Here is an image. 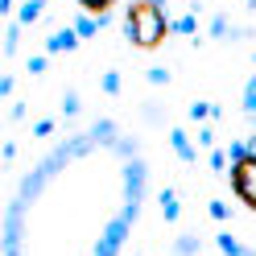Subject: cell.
<instances>
[{"mask_svg":"<svg viewBox=\"0 0 256 256\" xmlns=\"http://www.w3.org/2000/svg\"><path fill=\"white\" fill-rule=\"evenodd\" d=\"M174 34V21L166 17V0H132L124 12V38L136 50H157Z\"/></svg>","mask_w":256,"mask_h":256,"instance_id":"1","label":"cell"},{"mask_svg":"<svg viewBox=\"0 0 256 256\" xmlns=\"http://www.w3.org/2000/svg\"><path fill=\"white\" fill-rule=\"evenodd\" d=\"M228 182H232V194L244 202L248 211H256V153L244 157V162H232Z\"/></svg>","mask_w":256,"mask_h":256,"instance_id":"2","label":"cell"},{"mask_svg":"<svg viewBox=\"0 0 256 256\" xmlns=\"http://www.w3.org/2000/svg\"><path fill=\"white\" fill-rule=\"evenodd\" d=\"M78 42H83V38H78L74 34V25H62V29H54V34L50 38H46V54H70V50H78Z\"/></svg>","mask_w":256,"mask_h":256,"instance_id":"3","label":"cell"},{"mask_svg":"<svg viewBox=\"0 0 256 256\" xmlns=\"http://www.w3.org/2000/svg\"><path fill=\"white\" fill-rule=\"evenodd\" d=\"M170 145H174V153H178L186 166H194V162H198V149H194V140L186 136V128H170Z\"/></svg>","mask_w":256,"mask_h":256,"instance_id":"4","label":"cell"},{"mask_svg":"<svg viewBox=\"0 0 256 256\" xmlns=\"http://www.w3.org/2000/svg\"><path fill=\"white\" fill-rule=\"evenodd\" d=\"M211 38L215 42H228V38H248V29H240V25H232L223 12H215L211 17Z\"/></svg>","mask_w":256,"mask_h":256,"instance_id":"5","label":"cell"},{"mask_svg":"<svg viewBox=\"0 0 256 256\" xmlns=\"http://www.w3.org/2000/svg\"><path fill=\"white\" fill-rule=\"evenodd\" d=\"M100 29H108V17H91V12H78L74 17V34L78 38H95Z\"/></svg>","mask_w":256,"mask_h":256,"instance_id":"6","label":"cell"},{"mask_svg":"<svg viewBox=\"0 0 256 256\" xmlns=\"http://www.w3.org/2000/svg\"><path fill=\"white\" fill-rule=\"evenodd\" d=\"M157 202H162V219H166V223H178V215H182V206H178V190H170V186H166Z\"/></svg>","mask_w":256,"mask_h":256,"instance_id":"7","label":"cell"},{"mask_svg":"<svg viewBox=\"0 0 256 256\" xmlns=\"http://www.w3.org/2000/svg\"><path fill=\"white\" fill-rule=\"evenodd\" d=\"M215 248H219L223 256H244V252H248V248L240 244V240H236L232 232H219V236H215Z\"/></svg>","mask_w":256,"mask_h":256,"instance_id":"8","label":"cell"},{"mask_svg":"<svg viewBox=\"0 0 256 256\" xmlns=\"http://www.w3.org/2000/svg\"><path fill=\"white\" fill-rule=\"evenodd\" d=\"M186 116L194 120V124H202V120H211V116H219V108H215V104H206V100H194V104L186 108Z\"/></svg>","mask_w":256,"mask_h":256,"instance_id":"9","label":"cell"},{"mask_svg":"<svg viewBox=\"0 0 256 256\" xmlns=\"http://www.w3.org/2000/svg\"><path fill=\"white\" fill-rule=\"evenodd\" d=\"M42 8H46V0H25L21 12H17V21H21V25H34V21L42 17Z\"/></svg>","mask_w":256,"mask_h":256,"instance_id":"10","label":"cell"},{"mask_svg":"<svg viewBox=\"0 0 256 256\" xmlns=\"http://www.w3.org/2000/svg\"><path fill=\"white\" fill-rule=\"evenodd\" d=\"M74 4L83 8V12H91V17H108V12H112V4H116V0H74Z\"/></svg>","mask_w":256,"mask_h":256,"instance_id":"11","label":"cell"},{"mask_svg":"<svg viewBox=\"0 0 256 256\" xmlns=\"http://www.w3.org/2000/svg\"><path fill=\"white\" fill-rule=\"evenodd\" d=\"M202 244H198V236H178L174 240V256H194Z\"/></svg>","mask_w":256,"mask_h":256,"instance_id":"12","label":"cell"},{"mask_svg":"<svg viewBox=\"0 0 256 256\" xmlns=\"http://www.w3.org/2000/svg\"><path fill=\"white\" fill-rule=\"evenodd\" d=\"M100 87H104V95H120V91H124L120 70H104V74H100Z\"/></svg>","mask_w":256,"mask_h":256,"instance_id":"13","label":"cell"},{"mask_svg":"<svg viewBox=\"0 0 256 256\" xmlns=\"http://www.w3.org/2000/svg\"><path fill=\"white\" fill-rule=\"evenodd\" d=\"M174 34H182V38H194V34H198V17H194V12L178 17V21H174Z\"/></svg>","mask_w":256,"mask_h":256,"instance_id":"14","label":"cell"},{"mask_svg":"<svg viewBox=\"0 0 256 256\" xmlns=\"http://www.w3.org/2000/svg\"><path fill=\"white\" fill-rule=\"evenodd\" d=\"M244 116H248V120L256 116V74L248 78V87H244Z\"/></svg>","mask_w":256,"mask_h":256,"instance_id":"15","label":"cell"},{"mask_svg":"<svg viewBox=\"0 0 256 256\" xmlns=\"http://www.w3.org/2000/svg\"><path fill=\"white\" fill-rule=\"evenodd\" d=\"M21 29H25L21 21H12V25H8V34H4V54H17V42H21Z\"/></svg>","mask_w":256,"mask_h":256,"instance_id":"16","label":"cell"},{"mask_svg":"<svg viewBox=\"0 0 256 256\" xmlns=\"http://www.w3.org/2000/svg\"><path fill=\"white\" fill-rule=\"evenodd\" d=\"M206 211H211V219H215V223H228L232 206H228V202H219V198H211V202H206Z\"/></svg>","mask_w":256,"mask_h":256,"instance_id":"17","label":"cell"},{"mask_svg":"<svg viewBox=\"0 0 256 256\" xmlns=\"http://www.w3.org/2000/svg\"><path fill=\"white\" fill-rule=\"evenodd\" d=\"M145 78H149V87H170V70H166V66L145 70Z\"/></svg>","mask_w":256,"mask_h":256,"instance_id":"18","label":"cell"},{"mask_svg":"<svg viewBox=\"0 0 256 256\" xmlns=\"http://www.w3.org/2000/svg\"><path fill=\"white\" fill-rule=\"evenodd\" d=\"M198 149H206V153L215 149V128H211V124H202V128H198Z\"/></svg>","mask_w":256,"mask_h":256,"instance_id":"19","label":"cell"},{"mask_svg":"<svg viewBox=\"0 0 256 256\" xmlns=\"http://www.w3.org/2000/svg\"><path fill=\"white\" fill-rule=\"evenodd\" d=\"M46 66H50V54H34L29 58V74H46Z\"/></svg>","mask_w":256,"mask_h":256,"instance_id":"20","label":"cell"},{"mask_svg":"<svg viewBox=\"0 0 256 256\" xmlns=\"http://www.w3.org/2000/svg\"><path fill=\"white\" fill-rule=\"evenodd\" d=\"M211 170H215V174L228 170V149H211Z\"/></svg>","mask_w":256,"mask_h":256,"instance_id":"21","label":"cell"},{"mask_svg":"<svg viewBox=\"0 0 256 256\" xmlns=\"http://www.w3.org/2000/svg\"><path fill=\"white\" fill-rule=\"evenodd\" d=\"M62 112H66V116L78 112V91H66V95H62Z\"/></svg>","mask_w":256,"mask_h":256,"instance_id":"22","label":"cell"},{"mask_svg":"<svg viewBox=\"0 0 256 256\" xmlns=\"http://www.w3.org/2000/svg\"><path fill=\"white\" fill-rule=\"evenodd\" d=\"M54 132V120H38L34 124V136H50Z\"/></svg>","mask_w":256,"mask_h":256,"instance_id":"23","label":"cell"},{"mask_svg":"<svg viewBox=\"0 0 256 256\" xmlns=\"http://www.w3.org/2000/svg\"><path fill=\"white\" fill-rule=\"evenodd\" d=\"M244 4H248V8H256V0H244Z\"/></svg>","mask_w":256,"mask_h":256,"instance_id":"24","label":"cell"},{"mask_svg":"<svg viewBox=\"0 0 256 256\" xmlns=\"http://www.w3.org/2000/svg\"><path fill=\"white\" fill-rule=\"evenodd\" d=\"M244 256H256V248H248V252H244Z\"/></svg>","mask_w":256,"mask_h":256,"instance_id":"25","label":"cell"},{"mask_svg":"<svg viewBox=\"0 0 256 256\" xmlns=\"http://www.w3.org/2000/svg\"><path fill=\"white\" fill-rule=\"evenodd\" d=\"M252 149H256V136H252Z\"/></svg>","mask_w":256,"mask_h":256,"instance_id":"26","label":"cell"},{"mask_svg":"<svg viewBox=\"0 0 256 256\" xmlns=\"http://www.w3.org/2000/svg\"><path fill=\"white\" fill-rule=\"evenodd\" d=\"M252 62H256V54H252Z\"/></svg>","mask_w":256,"mask_h":256,"instance_id":"27","label":"cell"}]
</instances>
